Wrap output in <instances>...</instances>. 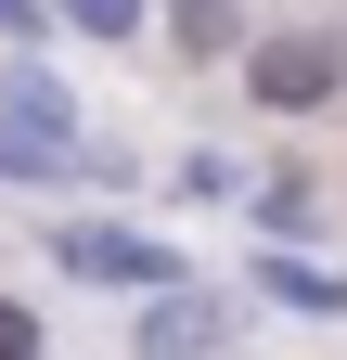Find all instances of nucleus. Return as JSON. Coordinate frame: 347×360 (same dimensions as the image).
<instances>
[{"label":"nucleus","mask_w":347,"mask_h":360,"mask_svg":"<svg viewBox=\"0 0 347 360\" xmlns=\"http://www.w3.org/2000/svg\"><path fill=\"white\" fill-rule=\"evenodd\" d=\"M52 257L91 270V283H167V245H155V232H103V219H65Z\"/></svg>","instance_id":"1"},{"label":"nucleus","mask_w":347,"mask_h":360,"mask_svg":"<svg viewBox=\"0 0 347 360\" xmlns=\"http://www.w3.org/2000/svg\"><path fill=\"white\" fill-rule=\"evenodd\" d=\"M334 39L322 26H296V39H270V52H257V103H322V90H334Z\"/></svg>","instance_id":"2"},{"label":"nucleus","mask_w":347,"mask_h":360,"mask_svg":"<svg viewBox=\"0 0 347 360\" xmlns=\"http://www.w3.org/2000/svg\"><path fill=\"white\" fill-rule=\"evenodd\" d=\"M142 347H155V360H193V347H219V309H206V296H155Z\"/></svg>","instance_id":"3"},{"label":"nucleus","mask_w":347,"mask_h":360,"mask_svg":"<svg viewBox=\"0 0 347 360\" xmlns=\"http://www.w3.org/2000/svg\"><path fill=\"white\" fill-rule=\"evenodd\" d=\"M270 296H296V309H347L334 270H283V257H270Z\"/></svg>","instance_id":"4"},{"label":"nucleus","mask_w":347,"mask_h":360,"mask_svg":"<svg viewBox=\"0 0 347 360\" xmlns=\"http://www.w3.org/2000/svg\"><path fill=\"white\" fill-rule=\"evenodd\" d=\"M65 26H91V39H129V26H142V0H65Z\"/></svg>","instance_id":"5"},{"label":"nucleus","mask_w":347,"mask_h":360,"mask_svg":"<svg viewBox=\"0 0 347 360\" xmlns=\"http://www.w3.org/2000/svg\"><path fill=\"white\" fill-rule=\"evenodd\" d=\"M0 360H26V309H0Z\"/></svg>","instance_id":"6"},{"label":"nucleus","mask_w":347,"mask_h":360,"mask_svg":"<svg viewBox=\"0 0 347 360\" xmlns=\"http://www.w3.org/2000/svg\"><path fill=\"white\" fill-rule=\"evenodd\" d=\"M26 26H39V13H26V0H0V39H26Z\"/></svg>","instance_id":"7"}]
</instances>
